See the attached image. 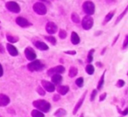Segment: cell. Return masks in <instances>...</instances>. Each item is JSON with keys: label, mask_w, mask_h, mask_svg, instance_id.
<instances>
[{"label": "cell", "mask_w": 128, "mask_h": 117, "mask_svg": "<svg viewBox=\"0 0 128 117\" xmlns=\"http://www.w3.org/2000/svg\"><path fill=\"white\" fill-rule=\"evenodd\" d=\"M45 39H46V40L48 41V42H50L52 45H56V39H55L54 36H52V35H50V36H46L45 37Z\"/></svg>", "instance_id": "27"}, {"label": "cell", "mask_w": 128, "mask_h": 117, "mask_svg": "<svg viewBox=\"0 0 128 117\" xmlns=\"http://www.w3.org/2000/svg\"><path fill=\"white\" fill-rule=\"evenodd\" d=\"M44 67H45V65L43 63H41L40 60H35V59L27 65V68L31 72L41 71Z\"/></svg>", "instance_id": "2"}, {"label": "cell", "mask_w": 128, "mask_h": 117, "mask_svg": "<svg viewBox=\"0 0 128 117\" xmlns=\"http://www.w3.org/2000/svg\"><path fill=\"white\" fill-rule=\"evenodd\" d=\"M71 20L74 22V23H80V18H79L78 14L76 12H73L71 14Z\"/></svg>", "instance_id": "26"}, {"label": "cell", "mask_w": 128, "mask_h": 117, "mask_svg": "<svg viewBox=\"0 0 128 117\" xmlns=\"http://www.w3.org/2000/svg\"><path fill=\"white\" fill-rule=\"evenodd\" d=\"M113 16H114V11H110V13H108V14L106 15V17H105L104 20L103 25H106L109 21H110V19L113 18Z\"/></svg>", "instance_id": "22"}, {"label": "cell", "mask_w": 128, "mask_h": 117, "mask_svg": "<svg viewBox=\"0 0 128 117\" xmlns=\"http://www.w3.org/2000/svg\"><path fill=\"white\" fill-rule=\"evenodd\" d=\"M118 37H119V34H118V35H117V37H116V39H114V40H113V43H112V46H114V45H115L116 41L118 40Z\"/></svg>", "instance_id": "41"}, {"label": "cell", "mask_w": 128, "mask_h": 117, "mask_svg": "<svg viewBox=\"0 0 128 117\" xmlns=\"http://www.w3.org/2000/svg\"><path fill=\"white\" fill-rule=\"evenodd\" d=\"M10 103V98L4 94H0V107H6Z\"/></svg>", "instance_id": "13"}, {"label": "cell", "mask_w": 128, "mask_h": 117, "mask_svg": "<svg viewBox=\"0 0 128 117\" xmlns=\"http://www.w3.org/2000/svg\"><path fill=\"white\" fill-rule=\"evenodd\" d=\"M124 80H118V82H117L118 87H124Z\"/></svg>", "instance_id": "34"}, {"label": "cell", "mask_w": 128, "mask_h": 117, "mask_svg": "<svg viewBox=\"0 0 128 117\" xmlns=\"http://www.w3.org/2000/svg\"><path fill=\"white\" fill-rule=\"evenodd\" d=\"M105 50H106V47H105L104 49L103 50V52H102V54H104V52H105Z\"/></svg>", "instance_id": "45"}, {"label": "cell", "mask_w": 128, "mask_h": 117, "mask_svg": "<svg viewBox=\"0 0 128 117\" xmlns=\"http://www.w3.org/2000/svg\"><path fill=\"white\" fill-rule=\"evenodd\" d=\"M59 37H60V39H66V38H67V32H66V31L60 30V32H59Z\"/></svg>", "instance_id": "30"}, {"label": "cell", "mask_w": 128, "mask_h": 117, "mask_svg": "<svg viewBox=\"0 0 128 117\" xmlns=\"http://www.w3.org/2000/svg\"><path fill=\"white\" fill-rule=\"evenodd\" d=\"M0 29H1V26H0Z\"/></svg>", "instance_id": "48"}, {"label": "cell", "mask_w": 128, "mask_h": 117, "mask_svg": "<svg viewBox=\"0 0 128 117\" xmlns=\"http://www.w3.org/2000/svg\"><path fill=\"white\" fill-rule=\"evenodd\" d=\"M66 114H67V112L65 109H63V108H59L54 113V115L56 117H63L66 115Z\"/></svg>", "instance_id": "19"}, {"label": "cell", "mask_w": 128, "mask_h": 117, "mask_svg": "<svg viewBox=\"0 0 128 117\" xmlns=\"http://www.w3.org/2000/svg\"><path fill=\"white\" fill-rule=\"evenodd\" d=\"M85 71H86V73H87L88 74L91 75V74H93V73H94L95 68H94V66H93L92 65H88V66L85 67Z\"/></svg>", "instance_id": "23"}, {"label": "cell", "mask_w": 128, "mask_h": 117, "mask_svg": "<svg viewBox=\"0 0 128 117\" xmlns=\"http://www.w3.org/2000/svg\"><path fill=\"white\" fill-rule=\"evenodd\" d=\"M126 11H127V9H126V10H124V12L122 13V14H121V15H119V16H118V18H117V21L115 22V25H117V24H118L119 22H120V20L122 19V18H123V17H124V14H126Z\"/></svg>", "instance_id": "32"}, {"label": "cell", "mask_w": 128, "mask_h": 117, "mask_svg": "<svg viewBox=\"0 0 128 117\" xmlns=\"http://www.w3.org/2000/svg\"><path fill=\"white\" fill-rule=\"evenodd\" d=\"M106 95H107L106 93H104V94H102V95H100L99 101H104V99H105V97H106Z\"/></svg>", "instance_id": "36"}, {"label": "cell", "mask_w": 128, "mask_h": 117, "mask_svg": "<svg viewBox=\"0 0 128 117\" xmlns=\"http://www.w3.org/2000/svg\"><path fill=\"white\" fill-rule=\"evenodd\" d=\"M36 91H37V93L40 94V95H41V96H44L45 95V90L42 88V87H38L37 88H36Z\"/></svg>", "instance_id": "31"}, {"label": "cell", "mask_w": 128, "mask_h": 117, "mask_svg": "<svg viewBox=\"0 0 128 117\" xmlns=\"http://www.w3.org/2000/svg\"><path fill=\"white\" fill-rule=\"evenodd\" d=\"M71 43L73 45H77L80 43V37L76 32H72L71 33Z\"/></svg>", "instance_id": "17"}, {"label": "cell", "mask_w": 128, "mask_h": 117, "mask_svg": "<svg viewBox=\"0 0 128 117\" xmlns=\"http://www.w3.org/2000/svg\"><path fill=\"white\" fill-rule=\"evenodd\" d=\"M62 77L60 74H53L51 75V82L54 84V85H59V84L62 82Z\"/></svg>", "instance_id": "16"}, {"label": "cell", "mask_w": 128, "mask_h": 117, "mask_svg": "<svg viewBox=\"0 0 128 117\" xmlns=\"http://www.w3.org/2000/svg\"><path fill=\"white\" fill-rule=\"evenodd\" d=\"M77 73H78V70H77L76 67H75V66H71V67L70 68V72H68V75H70V77H71V78H73V77H76L77 75Z\"/></svg>", "instance_id": "20"}, {"label": "cell", "mask_w": 128, "mask_h": 117, "mask_svg": "<svg viewBox=\"0 0 128 117\" xmlns=\"http://www.w3.org/2000/svg\"><path fill=\"white\" fill-rule=\"evenodd\" d=\"M95 53V50L94 49H91L90 51L89 52V53H88V58H87V59H88V63H90V62H92V60H93V53Z\"/></svg>", "instance_id": "28"}, {"label": "cell", "mask_w": 128, "mask_h": 117, "mask_svg": "<svg viewBox=\"0 0 128 117\" xmlns=\"http://www.w3.org/2000/svg\"><path fill=\"white\" fill-rule=\"evenodd\" d=\"M41 84H42V87H44V90L48 91L49 93H53L54 91L55 90V87L52 82L48 81V80H43L41 81Z\"/></svg>", "instance_id": "10"}, {"label": "cell", "mask_w": 128, "mask_h": 117, "mask_svg": "<svg viewBox=\"0 0 128 117\" xmlns=\"http://www.w3.org/2000/svg\"><path fill=\"white\" fill-rule=\"evenodd\" d=\"M16 23L18 24L20 26L24 27V28H25V27L31 26V25H32V24H31L30 22L26 19V18H22V17H18V18H16Z\"/></svg>", "instance_id": "11"}, {"label": "cell", "mask_w": 128, "mask_h": 117, "mask_svg": "<svg viewBox=\"0 0 128 117\" xmlns=\"http://www.w3.org/2000/svg\"><path fill=\"white\" fill-rule=\"evenodd\" d=\"M34 107L36 109L40 110V112H45V113H48V111L51 108V105L49 102H48L45 100H37V101H34L32 102Z\"/></svg>", "instance_id": "1"}, {"label": "cell", "mask_w": 128, "mask_h": 117, "mask_svg": "<svg viewBox=\"0 0 128 117\" xmlns=\"http://www.w3.org/2000/svg\"><path fill=\"white\" fill-rule=\"evenodd\" d=\"M80 117H84V114H82V115H81V116Z\"/></svg>", "instance_id": "47"}, {"label": "cell", "mask_w": 128, "mask_h": 117, "mask_svg": "<svg viewBox=\"0 0 128 117\" xmlns=\"http://www.w3.org/2000/svg\"><path fill=\"white\" fill-rule=\"evenodd\" d=\"M57 30H58V27H57V25H55L54 22H48V23L46 24V31L48 34H50V35L54 34L55 32H57Z\"/></svg>", "instance_id": "8"}, {"label": "cell", "mask_w": 128, "mask_h": 117, "mask_svg": "<svg viewBox=\"0 0 128 117\" xmlns=\"http://www.w3.org/2000/svg\"><path fill=\"white\" fill-rule=\"evenodd\" d=\"M32 8H34V11L39 15H45L46 13V7L42 3H35Z\"/></svg>", "instance_id": "5"}, {"label": "cell", "mask_w": 128, "mask_h": 117, "mask_svg": "<svg viewBox=\"0 0 128 117\" xmlns=\"http://www.w3.org/2000/svg\"><path fill=\"white\" fill-rule=\"evenodd\" d=\"M6 48H7L8 53H9L10 54L12 55V56L15 57V56H17V55L18 54V50H17V48L15 47V46H13V45H12V44H7V45H6Z\"/></svg>", "instance_id": "15"}, {"label": "cell", "mask_w": 128, "mask_h": 117, "mask_svg": "<svg viewBox=\"0 0 128 117\" xmlns=\"http://www.w3.org/2000/svg\"><path fill=\"white\" fill-rule=\"evenodd\" d=\"M34 46H35L39 50H40V51H48V45L45 44L44 42H42V41H40V40L35 41V42H34Z\"/></svg>", "instance_id": "14"}, {"label": "cell", "mask_w": 128, "mask_h": 117, "mask_svg": "<svg viewBox=\"0 0 128 117\" xmlns=\"http://www.w3.org/2000/svg\"><path fill=\"white\" fill-rule=\"evenodd\" d=\"M25 55L28 60L32 61L36 58V53L34 51V49L31 47H27L25 50Z\"/></svg>", "instance_id": "9"}, {"label": "cell", "mask_w": 128, "mask_h": 117, "mask_svg": "<svg viewBox=\"0 0 128 117\" xmlns=\"http://www.w3.org/2000/svg\"><path fill=\"white\" fill-rule=\"evenodd\" d=\"M127 112H128V109H127V108H126V109H124V111L122 113V115H127Z\"/></svg>", "instance_id": "42"}, {"label": "cell", "mask_w": 128, "mask_h": 117, "mask_svg": "<svg viewBox=\"0 0 128 117\" xmlns=\"http://www.w3.org/2000/svg\"><path fill=\"white\" fill-rule=\"evenodd\" d=\"M64 72H65V68H64V66H54V67H53V68H50V69L48 71V74L49 75V76H51V75L56 74V73L60 74V73H63Z\"/></svg>", "instance_id": "7"}, {"label": "cell", "mask_w": 128, "mask_h": 117, "mask_svg": "<svg viewBox=\"0 0 128 117\" xmlns=\"http://www.w3.org/2000/svg\"><path fill=\"white\" fill-rule=\"evenodd\" d=\"M0 53H4V46H3V45L0 43Z\"/></svg>", "instance_id": "39"}, {"label": "cell", "mask_w": 128, "mask_h": 117, "mask_svg": "<svg viewBox=\"0 0 128 117\" xmlns=\"http://www.w3.org/2000/svg\"><path fill=\"white\" fill-rule=\"evenodd\" d=\"M3 74H4V70H3L2 66H1V64H0V77H2Z\"/></svg>", "instance_id": "40"}, {"label": "cell", "mask_w": 128, "mask_h": 117, "mask_svg": "<svg viewBox=\"0 0 128 117\" xmlns=\"http://www.w3.org/2000/svg\"><path fill=\"white\" fill-rule=\"evenodd\" d=\"M116 0H106V2L108 3V4H112V3H114Z\"/></svg>", "instance_id": "43"}, {"label": "cell", "mask_w": 128, "mask_h": 117, "mask_svg": "<svg viewBox=\"0 0 128 117\" xmlns=\"http://www.w3.org/2000/svg\"><path fill=\"white\" fill-rule=\"evenodd\" d=\"M96 65H98V66H102V64H100V62H96Z\"/></svg>", "instance_id": "44"}, {"label": "cell", "mask_w": 128, "mask_h": 117, "mask_svg": "<svg viewBox=\"0 0 128 117\" xmlns=\"http://www.w3.org/2000/svg\"><path fill=\"white\" fill-rule=\"evenodd\" d=\"M127 43H128V36L126 35V39H124V45H123V49H126L127 47Z\"/></svg>", "instance_id": "35"}, {"label": "cell", "mask_w": 128, "mask_h": 117, "mask_svg": "<svg viewBox=\"0 0 128 117\" xmlns=\"http://www.w3.org/2000/svg\"><path fill=\"white\" fill-rule=\"evenodd\" d=\"M104 74H105V71L104 72L103 75L101 76V79H100L99 82H98V90H101V89L103 88L104 82Z\"/></svg>", "instance_id": "24"}, {"label": "cell", "mask_w": 128, "mask_h": 117, "mask_svg": "<svg viewBox=\"0 0 128 117\" xmlns=\"http://www.w3.org/2000/svg\"><path fill=\"white\" fill-rule=\"evenodd\" d=\"M60 99V95H59V94H54V98H53L54 101H58Z\"/></svg>", "instance_id": "38"}, {"label": "cell", "mask_w": 128, "mask_h": 117, "mask_svg": "<svg viewBox=\"0 0 128 117\" xmlns=\"http://www.w3.org/2000/svg\"><path fill=\"white\" fill-rule=\"evenodd\" d=\"M82 9L86 14L90 16V15L94 14L95 12V4L90 1H86L82 4Z\"/></svg>", "instance_id": "3"}, {"label": "cell", "mask_w": 128, "mask_h": 117, "mask_svg": "<svg viewBox=\"0 0 128 117\" xmlns=\"http://www.w3.org/2000/svg\"><path fill=\"white\" fill-rule=\"evenodd\" d=\"M96 94H98V90L96 89H94V90L92 91V93H91V95H90V101H93L95 100V97H96Z\"/></svg>", "instance_id": "33"}, {"label": "cell", "mask_w": 128, "mask_h": 117, "mask_svg": "<svg viewBox=\"0 0 128 117\" xmlns=\"http://www.w3.org/2000/svg\"><path fill=\"white\" fill-rule=\"evenodd\" d=\"M57 90H58V93L60 95H65L70 91V87H68V86H60V87H58Z\"/></svg>", "instance_id": "18"}, {"label": "cell", "mask_w": 128, "mask_h": 117, "mask_svg": "<svg viewBox=\"0 0 128 117\" xmlns=\"http://www.w3.org/2000/svg\"><path fill=\"white\" fill-rule=\"evenodd\" d=\"M86 94H87V92H85L84 94H82V97H81V99L79 100L78 102L76 103V105L75 108H74V110H73V115H76V113H77V112H78V110L80 109V108H81V107H82V103H84V99H85Z\"/></svg>", "instance_id": "12"}, {"label": "cell", "mask_w": 128, "mask_h": 117, "mask_svg": "<svg viewBox=\"0 0 128 117\" xmlns=\"http://www.w3.org/2000/svg\"><path fill=\"white\" fill-rule=\"evenodd\" d=\"M76 84L78 87H84V79L82 78H78L76 80Z\"/></svg>", "instance_id": "29"}, {"label": "cell", "mask_w": 128, "mask_h": 117, "mask_svg": "<svg viewBox=\"0 0 128 117\" xmlns=\"http://www.w3.org/2000/svg\"><path fill=\"white\" fill-rule=\"evenodd\" d=\"M93 23H94V21H93V18H91L90 15H87V16L84 17V18H82V28H84V30H90V29L92 28Z\"/></svg>", "instance_id": "4"}, {"label": "cell", "mask_w": 128, "mask_h": 117, "mask_svg": "<svg viewBox=\"0 0 128 117\" xmlns=\"http://www.w3.org/2000/svg\"><path fill=\"white\" fill-rule=\"evenodd\" d=\"M40 1H42V2H48V0H40Z\"/></svg>", "instance_id": "46"}, {"label": "cell", "mask_w": 128, "mask_h": 117, "mask_svg": "<svg viewBox=\"0 0 128 117\" xmlns=\"http://www.w3.org/2000/svg\"><path fill=\"white\" fill-rule=\"evenodd\" d=\"M64 53H66V54H70V55H75V54H76V51H66V52H64Z\"/></svg>", "instance_id": "37"}, {"label": "cell", "mask_w": 128, "mask_h": 117, "mask_svg": "<svg viewBox=\"0 0 128 117\" xmlns=\"http://www.w3.org/2000/svg\"><path fill=\"white\" fill-rule=\"evenodd\" d=\"M6 39L9 41L10 43H16L18 41V37H13V36L10 35V34H7L6 35Z\"/></svg>", "instance_id": "25"}, {"label": "cell", "mask_w": 128, "mask_h": 117, "mask_svg": "<svg viewBox=\"0 0 128 117\" xmlns=\"http://www.w3.org/2000/svg\"><path fill=\"white\" fill-rule=\"evenodd\" d=\"M6 8H7L8 11H12L13 13H18L20 11V7L16 2H12V1H10L7 2L6 4Z\"/></svg>", "instance_id": "6"}, {"label": "cell", "mask_w": 128, "mask_h": 117, "mask_svg": "<svg viewBox=\"0 0 128 117\" xmlns=\"http://www.w3.org/2000/svg\"><path fill=\"white\" fill-rule=\"evenodd\" d=\"M32 117H45L44 114L42 113V112H40V110L38 109H34L32 111Z\"/></svg>", "instance_id": "21"}]
</instances>
